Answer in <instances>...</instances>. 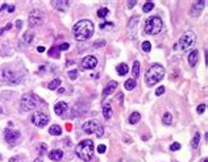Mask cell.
<instances>
[{"mask_svg": "<svg viewBox=\"0 0 208 162\" xmlns=\"http://www.w3.org/2000/svg\"><path fill=\"white\" fill-rule=\"evenodd\" d=\"M75 153L77 156L81 158L82 161L88 162L92 160L94 157V153H95V148H94V142L91 140H83L75 146Z\"/></svg>", "mask_w": 208, "mask_h": 162, "instance_id": "cell-3", "label": "cell"}, {"mask_svg": "<svg viewBox=\"0 0 208 162\" xmlns=\"http://www.w3.org/2000/svg\"><path fill=\"white\" fill-rule=\"evenodd\" d=\"M162 122H163L165 125H170L171 122H172V116H171V113L166 112L165 115H163V117H162Z\"/></svg>", "mask_w": 208, "mask_h": 162, "instance_id": "cell-27", "label": "cell"}, {"mask_svg": "<svg viewBox=\"0 0 208 162\" xmlns=\"http://www.w3.org/2000/svg\"><path fill=\"white\" fill-rule=\"evenodd\" d=\"M153 8H154V3L153 2H148V3H145L142 6V11L144 12H150Z\"/></svg>", "mask_w": 208, "mask_h": 162, "instance_id": "cell-30", "label": "cell"}, {"mask_svg": "<svg viewBox=\"0 0 208 162\" xmlns=\"http://www.w3.org/2000/svg\"><path fill=\"white\" fill-rule=\"evenodd\" d=\"M105 27H113V24H112V23H107V24L103 23V24H100V28H101V29H104Z\"/></svg>", "mask_w": 208, "mask_h": 162, "instance_id": "cell-42", "label": "cell"}, {"mask_svg": "<svg viewBox=\"0 0 208 162\" xmlns=\"http://www.w3.org/2000/svg\"><path fill=\"white\" fill-rule=\"evenodd\" d=\"M195 41H196L195 34H194L192 32H186L184 34L180 36L179 41H178V46H176V47L180 49L182 51L188 50V49H191V47L195 45Z\"/></svg>", "mask_w": 208, "mask_h": 162, "instance_id": "cell-6", "label": "cell"}, {"mask_svg": "<svg viewBox=\"0 0 208 162\" xmlns=\"http://www.w3.org/2000/svg\"><path fill=\"white\" fill-rule=\"evenodd\" d=\"M108 13H109V11L107 9V8H100V9L98 11V16L101 17V19H103V17H107Z\"/></svg>", "mask_w": 208, "mask_h": 162, "instance_id": "cell-31", "label": "cell"}, {"mask_svg": "<svg viewBox=\"0 0 208 162\" xmlns=\"http://www.w3.org/2000/svg\"><path fill=\"white\" fill-rule=\"evenodd\" d=\"M82 128L87 134H96V137H101V136L104 134L103 125H101L99 121H95V120L86 121Z\"/></svg>", "mask_w": 208, "mask_h": 162, "instance_id": "cell-5", "label": "cell"}, {"mask_svg": "<svg viewBox=\"0 0 208 162\" xmlns=\"http://www.w3.org/2000/svg\"><path fill=\"white\" fill-rule=\"evenodd\" d=\"M199 142H200V133H195V136H194V138H192V142H191V146L194 149H196Z\"/></svg>", "mask_w": 208, "mask_h": 162, "instance_id": "cell-29", "label": "cell"}, {"mask_svg": "<svg viewBox=\"0 0 208 162\" xmlns=\"http://www.w3.org/2000/svg\"><path fill=\"white\" fill-rule=\"evenodd\" d=\"M116 89H117V83L115 82V81H111V82L108 83V85H107V87L104 89V91H103V96L105 98V96L111 95V94H112Z\"/></svg>", "mask_w": 208, "mask_h": 162, "instance_id": "cell-17", "label": "cell"}, {"mask_svg": "<svg viewBox=\"0 0 208 162\" xmlns=\"http://www.w3.org/2000/svg\"><path fill=\"white\" fill-rule=\"evenodd\" d=\"M11 28H12V23L7 24V25H6V27H4V28H2V29H0V36H2V34H3L4 32H6V30H9Z\"/></svg>", "mask_w": 208, "mask_h": 162, "instance_id": "cell-38", "label": "cell"}, {"mask_svg": "<svg viewBox=\"0 0 208 162\" xmlns=\"http://www.w3.org/2000/svg\"><path fill=\"white\" fill-rule=\"evenodd\" d=\"M49 133L51 136H61L62 134V128L59 125H51L49 128Z\"/></svg>", "mask_w": 208, "mask_h": 162, "instance_id": "cell-21", "label": "cell"}, {"mask_svg": "<svg viewBox=\"0 0 208 162\" xmlns=\"http://www.w3.org/2000/svg\"><path fill=\"white\" fill-rule=\"evenodd\" d=\"M142 50L146 51V53H149V51L152 50V43H150L149 41H144L142 42Z\"/></svg>", "mask_w": 208, "mask_h": 162, "instance_id": "cell-33", "label": "cell"}, {"mask_svg": "<svg viewBox=\"0 0 208 162\" xmlns=\"http://www.w3.org/2000/svg\"><path fill=\"white\" fill-rule=\"evenodd\" d=\"M38 148H40V149H38V153H40V156L45 154V153H46V149H47L46 144H40V146H38Z\"/></svg>", "mask_w": 208, "mask_h": 162, "instance_id": "cell-34", "label": "cell"}, {"mask_svg": "<svg viewBox=\"0 0 208 162\" xmlns=\"http://www.w3.org/2000/svg\"><path fill=\"white\" fill-rule=\"evenodd\" d=\"M128 65L127 63H120V65H117V67H116V71H117V74L120 77H124L125 74H128Z\"/></svg>", "mask_w": 208, "mask_h": 162, "instance_id": "cell-20", "label": "cell"}, {"mask_svg": "<svg viewBox=\"0 0 208 162\" xmlns=\"http://www.w3.org/2000/svg\"><path fill=\"white\" fill-rule=\"evenodd\" d=\"M43 21V17H42V13L41 11L38 9H33L30 12L29 15V25L30 27H40Z\"/></svg>", "mask_w": 208, "mask_h": 162, "instance_id": "cell-12", "label": "cell"}, {"mask_svg": "<svg viewBox=\"0 0 208 162\" xmlns=\"http://www.w3.org/2000/svg\"><path fill=\"white\" fill-rule=\"evenodd\" d=\"M16 27H17V29H21V21L20 20L16 21Z\"/></svg>", "mask_w": 208, "mask_h": 162, "instance_id": "cell-47", "label": "cell"}, {"mask_svg": "<svg viewBox=\"0 0 208 162\" xmlns=\"http://www.w3.org/2000/svg\"><path fill=\"white\" fill-rule=\"evenodd\" d=\"M100 46H104V41H99V42H95L94 47H100Z\"/></svg>", "mask_w": 208, "mask_h": 162, "instance_id": "cell-44", "label": "cell"}, {"mask_svg": "<svg viewBox=\"0 0 208 162\" xmlns=\"http://www.w3.org/2000/svg\"><path fill=\"white\" fill-rule=\"evenodd\" d=\"M136 6V0H130L129 3H128V8H133Z\"/></svg>", "mask_w": 208, "mask_h": 162, "instance_id": "cell-43", "label": "cell"}, {"mask_svg": "<svg viewBox=\"0 0 208 162\" xmlns=\"http://www.w3.org/2000/svg\"><path fill=\"white\" fill-rule=\"evenodd\" d=\"M103 116L105 120H108L112 117V107H111V103L107 102L103 104Z\"/></svg>", "mask_w": 208, "mask_h": 162, "instance_id": "cell-18", "label": "cell"}, {"mask_svg": "<svg viewBox=\"0 0 208 162\" xmlns=\"http://www.w3.org/2000/svg\"><path fill=\"white\" fill-rule=\"evenodd\" d=\"M51 6H53V8H54V9H57V11H59V12H66V11L69 9L70 3L66 2V0H55V2L51 3Z\"/></svg>", "mask_w": 208, "mask_h": 162, "instance_id": "cell-14", "label": "cell"}, {"mask_svg": "<svg viewBox=\"0 0 208 162\" xmlns=\"http://www.w3.org/2000/svg\"><path fill=\"white\" fill-rule=\"evenodd\" d=\"M136 21H140V17H137V16L132 17L130 21H129V24H128V28H129V29H133V28H134V25L137 24Z\"/></svg>", "mask_w": 208, "mask_h": 162, "instance_id": "cell-32", "label": "cell"}, {"mask_svg": "<svg viewBox=\"0 0 208 162\" xmlns=\"http://www.w3.org/2000/svg\"><path fill=\"white\" fill-rule=\"evenodd\" d=\"M98 66V59L94 55H87L82 59L81 62V69L82 70H92Z\"/></svg>", "mask_w": 208, "mask_h": 162, "instance_id": "cell-11", "label": "cell"}, {"mask_svg": "<svg viewBox=\"0 0 208 162\" xmlns=\"http://www.w3.org/2000/svg\"><path fill=\"white\" fill-rule=\"evenodd\" d=\"M163 92H165V87H163V86H161V87H158V89L156 90V95H157V96H159V95H162Z\"/></svg>", "mask_w": 208, "mask_h": 162, "instance_id": "cell-39", "label": "cell"}, {"mask_svg": "<svg viewBox=\"0 0 208 162\" xmlns=\"http://www.w3.org/2000/svg\"><path fill=\"white\" fill-rule=\"evenodd\" d=\"M132 74H133V79L136 81V78H138L140 75V62L138 61H136L133 63V70H132Z\"/></svg>", "mask_w": 208, "mask_h": 162, "instance_id": "cell-24", "label": "cell"}, {"mask_svg": "<svg viewBox=\"0 0 208 162\" xmlns=\"http://www.w3.org/2000/svg\"><path fill=\"white\" fill-rule=\"evenodd\" d=\"M105 149H107L105 145H99L98 146V152L100 153V154H103V153H105Z\"/></svg>", "mask_w": 208, "mask_h": 162, "instance_id": "cell-41", "label": "cell"}, {"mask_svg": "<svg viewBox=\"0 0 208 162\" xmlns=\"http://www.w3.org/2000/svg\"><path fill=\"white\" fill-rule=\"evenodd\" d=\"M37 51L42 53V51H45V47H43V46H38V47H37Z\"/></svg>", "mask_w": 208, "mask_h": 162, "instance_id": "cell-46", "label": "cell"}, {"mask_svg": "<svg viewBox=\"0 0 208 162\" xmlns=\"http://www.w3.org/2000/svg\"><path fill=\"white\" fill-rule=\"evenodd\" d=\"M203 162H208V161H207V160H204V161H203Z\"/></svg>", "mask_w": 208, "mask_h": 162, "instance_id": "cell-50", "label": "cell"}, {"mask_svg": "<svg viewBox=\"0 0 208 162\" xmlns=\"http://www.w3.org/2000/svg\"><path fill=\"white\" fill-rule=\"evenodd\" d=\"M4 138H6V141L8 144H16L21 138V134H20L19 130L7 128L6 130H4Z\"/></svg>", "mask_w": 208, "mask_h": 162, "instance_id": "cell-10", "label": "cell"}, {"mask_svg": "<svg viewBox=\"0 0 208 162\" xmlns=\"http://www.w3.org/2000/svg\"><path fill=\"white\" fill-rule=\"evenodd\" d=\"M203 8H204V2L203 0H200V2H195L191 6V9H190V15H191L192 17H198L199 15L202 13Z\"/></svg>", "mask_w": 208, "mask_h": 162, "instance_id": "cell-13", "label": "cell"}, {"mask_svg": "<svg viewBox=\"0 0 208 162\" xmlns=\"http://www.w3.org/2000/svg\"><path fill=\"white\" fill-rule=\"evenodd\" d=\"M32 122L37 128H43V126H46L47 122H49V117L42 112H34L32 116Z\"/></svg>", "mask_w": 208, "mask_h": 162, "instance_id": "cell-9", "label": "cell"}, {"mask_svg": "<svg viewBox=\"0 0 208 162\" xmlns=\"http://www.w3.org/2000/svg\"><path fill=\"white\" fill-rule=\"evenodd\" d=\"M8 11L13 12V11H15V6H8Z\"/></svg>", "mask_w": 208, "mask_h": 162, "instance_id": "cell-48", "label": "cell"}, {"mask_svg": "<svg viewBox=\"0 0 208 162\" xmlns=\"http://www.w3.org/2000/svg\"><path fill=\"white\" fill-rule=\"evenodd\" d=\"M37 96L36 95H32V94H25L23 95V98H21V109L23 111H32L37 107Z\"/></svg>", "mask_w": 208, "mask_h": 162, "instance_id": "cell-8", "label": "cell"}, {"mask_svg": "<svg viewBox=\"0 0 208 162\" xmlns=\"http://www.w3.org/2000/svg\"><path fill=\"white\" fill-rule=\"evenodd\" d=\"M94 24L90 20H79L73 27V34L77 41H86L94 34Z\"/></svg>", "mask_w": 208, "mask_h": 162, "instance_id": "cell-1", "label": "cell"}, {"mask_svg": "<svg viewBox=\"0 0 208 162\" xmlns=\"http://www.w3.org/2000/svg\"><path fill=\"white\" fill-rule=\"evenodd\" d=\"M59 49H58V46H53L51 49L49 50V55L51 57V58H59Z\"/></svg>", "mask_w": 208, "mask_h": 162, "instance_id": "cell-26", "label": "cell"}, {"mask_svg": "<svg viewBox=\"0 0 208 162\" xmlns=\"http://www.w3.org/2000/svg\"><path fill=\"white\" fill-rule=\"evenodd\" d=\"M70 47V45L67 42H63V43H61V45H58V49H59V51H62V50H67Z\"/></svg>", "mask_w": 208, "mask_h": 162, "instance_id": "cell-37", "label": "cell"}, {"mask_svg": "<svg viewBox=\"0 0 208 162\" xmlns=\"http://www.w3.org/2000/svg\"><path fill=\"white\" fill-rule=\"evenodd\" d=\"M61 85V79H58V78H57V79H54V81H51L50 83H49V86H47V89L49 90H57L58 89V86Z\"/></svg>", "mask_w": 208, "mask_h": 162, "instance_id": "cell-28", "label": "cell"}, {"mask_svg": "<svg viewBox=\"0 0 208 162\" xmlns=\"http://www.w3.org/2000/svg\"><path fill=\"white\" fill-rule=\"evenodd\" d=\"M179 149H180V144L179 142H172L170 145V150L171 152H176V150H179Z\"/></svg>", "mask_w": 208, "mask_h": 162, "instance_id": "cell-36", "label": "cell"}, {"mask_svg": "<svg viewBox=\"0 0 208 162\" xmlns=\"http://www.w3.org/2000/svg\"><path fill=\"white\" fill-rule=\"evenodd\" d=\"M67 108H69V106H67V103H65V102H58L54 106V112H55V115H58V116H62V115H65V112L67 111Z\"/></svg>", "mask_w": 208, "mask_h": 162, "instance_id": "cell-15", "label": "cell"}, {"mask_svg": "<svg viewBox=\"0 0 208 162\" xmlns=\"http://www.w3.org/2000/svg\"><path fill=\"white\" fill-rule=\"evenodd\" d=\"M0 79L9 85H19L21 82V75H19L16 71L9 69H3L0 70Z\"/></svg>", "mask_w": 208, "mask_h": 162, "instance_id": "cell-7", "label": "cell"}, {"mask_svg": "<svg viewBox=\"0 0 208 162\" xmlns=\"http://www.w3.org/2000/svg\"><path fill=\"white\" fill-rule=\"evenodd\" d=\"M198 59H199V51L198 50H192L191 53L188 54V63L190 66H195L198 63Z\"/></svg>", "mask_w": 208, "mask_h": 162, "instance_id": "cell-19", "label": "cell"}, {"mask_svg": "<svg viewBox=\"0 0 208 162\" xmlns=\"http://www.w3.org/2000/svg\"><path fill=\"white\" fill-rule=\"evenodd\" d=\"M165 77V67L161 65H152L145 73V83L152 87L154 85H157L158 82H161Z\"/></svg>", "mask_w": 208, "mask_h": 162, "instance_id": "cell-2", "label": "cell"}, {"mask_svg": "<svg viewBox=\"0 0 208 162\" xmlns=\"http://www.w3.org/2000/svg\"><path fill=\"white\" fill-rule=\"evenodd\" d=\"M33 40H34V33H32V32H26V33H24V36H23V41L25 42V43H32L33 42Z\"/></svg>", "mask_w": 208, "mask_h": 162, "instance_id": "cell-22", "label": "cell"}, {"mask_svg": "<svg viewBox=\"0 0 208 162\" xmlns=\"http://www.w3.org/2000/svg\"><path fill=\"white\" fill-rule=\"evenodd\" d=\"M140 117L141 116H140L138 112H133L130 115V117H129V120H128V121H129V124H137V122L140 121Z\"/></svg>", "mask_w": 208, "mask_h": 162, "instance_id": "cell-25", "label": "cell"}, {"mask_svg": "<svg viewBox=\"0 0 208 162\" xmlns=\"http://www.w3.org/2000/svg\"><path fill=\"white\" fill-rule=\"evenodd\" d=\"M67 75H69L70 79L74 81V79H77V77H78V71H77V70H71V71L67 73Z\"/></svg>", "mask_w": 208, "mask_h": 162, "instance_id": "cell-35", "label": "cell"}, {"mask_svg": "<svg viewBox=\"0 0 208 162\" xmlns=\"http://www.w3.org/2000/svg\"><path fill=\"white\" fill-rule=\"evenodd\" d=\"M136 86H137V83H136L134 79H128L125 83H124V87H125V90H128V91H132Z\"/></svg>", "mask_w": 208, "mask_h": 162, "instance_id": "cell-23", "label": "cell"}, {"mask_svg": "<svg viewBox=\"0 0 208 162\" xmlns=\"http://www.w3.org/2000/svg\"><path fill=\"white\" fill-rule=\"evenodd\" d=\"M163 27V23L161 20V17L158 16H152L145 21V25H144V30L146 34H158L159 32L162 30Z\"/></svg>", "mask_w": 208, "mask_h": 162, "instance_id": "cell-4", "label": "cell"}, {"mask_svg": "<svg viewBox=\"0 0 208 162\" xmlns=\"http://www.w3.org/2000/svg\"><path fill=\"white\" fill-rule=\"evenodd\" d=\"M6 8H8V4H6V3H4V4H3V6H2V7H0V12H3L4 9H6Z\"/></svg>", "mask_w": 208, "mask_h": 162, "instance_id": "cell-45", "label": "cell"}, {"mask_svg": "<svg viewBox=\"0 0 208 162\" xmlns=\"http://www.w3.org/2000/svg\"><path fill=\"white\" fill-rule=\"evenodd\" d=\"M49 158L53 160V161H61L63 158V150H61V149H54V150H51L49 153Z\"/></svg>", "mask_w": 208, "mask_h": 162, "instance_id": "cell-16", "label": "cell"}, {"mask_svg": "<svg viewBox=\"0 0 208 162\" xmlns=\"http://www.w3.org/2000/svg\"><path fill=\"white\" fill-rule=\"evenodd\" d=\"M196 111H198V113H203L206 111V104H200V106H198Z\"/></svg>", "mask_w": 208, "mask_h": 162, "instance_id": "cell-40", "label": "cell"}, {"mask_svg": "<svg viewBox=\"0 0 208 162\" xmlns=\"http://www.w3.org/2000/svg\"><path fill=\"white\" fill-rule=\"evenodd\" d=\"M34 162H42V160H41V158H37V160L34 161Z\"/></svg>", "mask_w": 208, "mask_h": 162, "instance_id": "cell-49", "label": "cell"}]
</instances>
